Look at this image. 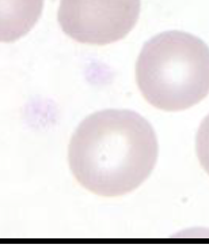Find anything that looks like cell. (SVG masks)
Listing matches in <instances>:
<instances>
[{
    "mask_svg": "<svg viewBox=\"0 0 209 252\" xmlns=\"http://www.w3.org/2000/svg\"><path fill=\"white\" fill-rule=\"evenodd\" d=\"M196 153L200 164L209 175V115L198 127L196 135Z\"/></svg>",
    "mask_w": 209,
    "mask_h": 252,
    "instance_id": "cell-5",
    "label": "cell"
},
{
    "mask_svg": "<svg viewBox=\"0 0 209 252\" xmlns=\"http://www.w3.org/2000/svg\"><path fill=\"white\" fill-rule=\"evenodd\" d=\"M45 0H0V42L29 34L40 21Z\"/></svg>",
    "mask_w": 209,
    "mask_h": 252,
    "instance_id": "cell-4",
    "label": "cell"
},
{
    "mask_svg": "<svg viewBox=\"0 0 209 252\" xmlns=\"http://www.w3.org/2000/svg\"><path fill=\"white\" fill-rule=\"evenodd\" d=\"M140 10L141 0H60L57 21L75 41L107 45L132 32Z\"/></svg>",
    "mask_w": 209,
    "mask_h": 252,
    "instance_id": "cell-3",
    "label": "cell"
},
{
    "mask_svg": "<svg viewBox=\"0 0 209 252\" xmlns=\"http://www.w3.org/2000/svg\"><path fill=\"white\" fill-rule=\"evenodd\" d=\"M136 82L157 109L180 112L197 105L209 94V47L186 32L157 34L140 51Z\"/></svg>",
    "mask_w": 209,
    "mask_h": 252,
    "instance_id": "cell-2",
    "label": "cell"
},
{
    "mask_svg": "<svg viewBox=\"0 0 209 252\" xmlns=\"http://www.w3.org/2000/svg\"><path fill=\"white\" fill-rule=\"evenodd\" d=\"M159 154L151 123L129 109H104L72 135L68 164L81 187L104 198L132 192L151 176Z\"/></svg>",
    "mask_w": 209,
    "mask_h": 252,
    "instance_id": "cell-1",
    "label": "cell"
}]
</instances>
